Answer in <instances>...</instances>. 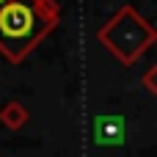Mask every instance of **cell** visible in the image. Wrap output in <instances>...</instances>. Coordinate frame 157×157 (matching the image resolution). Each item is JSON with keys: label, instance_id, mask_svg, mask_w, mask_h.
Returning <instances> with one entry per match:
<instances>
[{"label": "cell", "instance_id": "3957f363", "mask_svg": "<svg viewBox=\"0 0 157 157\" xmlns=\"http://www.w3.org/2000/svg\"><path fill=\"white\" fill-rule=\"evenodd\" d=\"M28 119H30V116H28V108H25L22 102H17V99L6 102L3 110H0V124L8 127V130H19V127H25Z\"/></svg>", "mask_w": 157, "mask_h": 157}, {"label": "cell", "instance_id": "5b68a950", "mask_svg": "<svg viewBox=\"0 0 157 157\" xmlns=\"http://www.w3.org/2000/svg\"><path fill=\"white\" fill-rule=\"evenodd\" d=\"M0 3H3V0H0Z\"/></svg>", "mask_w": 157, "mask_h": 157}, {"label": "cell", "instance_id": "277c9868", "mask_svg": "<svg viewBox=\"0 0 157 157\" xmlns=\"http://www.w3.org/2000/svg\"><path fill=\"white\" fill-rule=\"evenodd\" d=\"M155 77H157V66H149V69H146V75H144V86H146V91H149V94H157Z\"/></svg>", "mask_w": 157, "mask_h": 157}, {"label": "cell", "instance_id": "7a4b0ae2", "mask_svg": "<svg viewBox=\"0 0 157 157\" xmlns=\"http://www.w3.org/2000/svg\"><path fill=\"white\" fill-rule=\"evenodd\" d=\"M97 41H99L121 66H132V63L157 41V33L132 6H121V8L97 30Z\"/></svg>", "mask_w": 157, "mask_h": 157}, {"label": "cell", "instance_id": "6da1fadb", "mask_svg": "<svg viewBox=\"0 0 157 157\" xmlns=\"http://www.w3.org/2000/svg\"><path fill=\"white\" fill-rule=\"evenodd\" d=\"M61 8L55 0H3L0 52L8 63H22L55 28Z\"/></svg>", "mask_w": 157, "mask_h": 157}]
</instances>
